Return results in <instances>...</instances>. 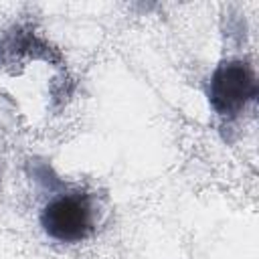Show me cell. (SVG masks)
Wrapping results in <instances>:
<instances>
[{"label": "cell", "mask_w": 259, "mask_h": 259, "mask_svg": "<svg viewBox=\"0 0 259 259\" xmlns=\"http://www.w3.org/2000/svg\"><path fill=\"white\" fill-rule=\"evenodd\" d=\"M42 231L59 243H79L93 231V208L87 194H61L40 212Z\"/></svg>", "instance_id": "obj_2"}, {"label": "cell", "mask_w": 259, "mask_h": 259, "mask_svg": "<svg viewBox=\"0 0 259 259\" xmlns=\"http://www.w3.org/2000/svg\"><path fill=\"white\" fill-rule=\"evenodd\" d=\"M257 93L259 87L255 71L247 61H225L214 69L210 77V105L225 119H233L239 113H243V109L257 97Z\"/></svg>", "instance_id": "obj_1"}]
</instances>
